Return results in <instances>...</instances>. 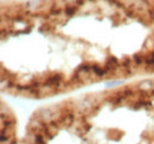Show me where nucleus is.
Segmentation results:
<instances>
[{"mask_svg":"<svg viewBox=\"0 0 154 144\" xmlns=\"http://www.w3.org/2000/svg\"><path fill=\"white\" fill-rule=\"evenodd\" d=\"M79 11V7L76 4H65V6L63 7V13L66 18H72L77 14V12Z\"/></svg>","mask_w":154,"mask_h":144,"instance_id":"f257e3e1","label":"nucleus"},{"mask_svg":"<svg viewBox=\"0 0 154 144\" xmlns=\"http://www.w3.org/2000/svg\"><path fill=\"white\" fill-rule=\"evenodd\" d=\"M65 4H75L77 0H63Z\"/></svg>","mask_w":154,"mask_h":144,"instance_id":"f03ea898","label":"nucleus"},{"mask_svg":"<svg viewBox=\"0 0 154 144\" xmlns=\"http://www.w3.org/2000/svg\"><path fill=\"white\" fill-rule=\"evenodd\" d=\"M88 1H90V2H96V1H101V0H88Z\"/></svg>","mask_w":154,"mask_h":144,"instance_id":"7ed1b4c3","label":"nucleus"}]
</instances>
